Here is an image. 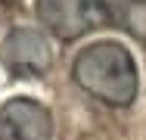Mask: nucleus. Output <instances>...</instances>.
Instances as JSON below:
<instances>
[{
  "instance_id": "f257e3e1",
  "label": "nucleus",
  "mask_w": 146,
  "mask_h": 140,
  "mask_svg": "<svg viewBox=\"0 0 146 140\" xmlns=\"http://www.w3.org/2000/svg\"><path fill=\"white\" fill-rule=\"evenodd\" d=\"M78 81L96 97L109 100V103H127L134 97V62L131 53L121 50L118 44H96L81 53L78 65H75Z\"/></svg>"
}]
</instances>
